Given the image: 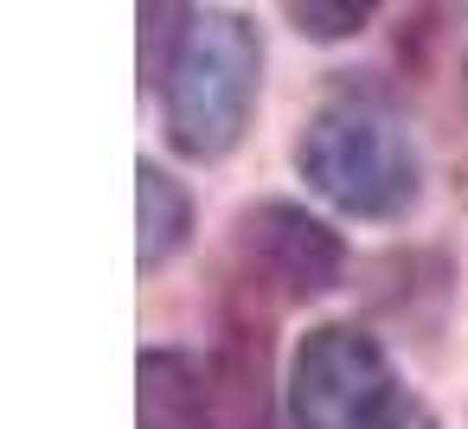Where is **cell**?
<instances>
[{"instance_id": "obj_1", "label": "cell", "mask_w": 468, "mask_h": 429, "mask_svg": "<svg viewBox=\"0 0 468 429\" xmlns=\"http://www.w3.org/2000/svg\"><path fill=\"white\" fill-rule=\"evenodd\" d=\"M263 78V39L244 14H199L180 26V46L161 71L167 141L186 161H218L238 148Z\"/></svg>"}, {"instance_id": "obj_2", "label": "cell", "mask_w": 468, "mask_h": 429, "mask_svg": "<svg viewBox=\"0 0 468 429\" xmlns=\"http://www.w3.org/2000/svg\"><path fill=\"white\" fill-rule=\"evenodd\" d=\"M295 167L346 218H398L417 199V154L398 116L359 90L314 110V122L302 129Z\"/></svg>"}, {"instance_id": "obj_3", "label": "cell", "mask_w": 468, "mask_h": 429, "mask_svg": "<svg viewBox=\"0 0 468 429\" xmlns=\"http://www.w3.org/2000/svg\"><path fill=\"white\" fill-rule=\"evenodd\" d=\"M391 359L372 333L327 320L289 359V423L295 429H378L391 410Z\"/></svg>"}, {"instance_id": "obj_4", "label": "cell", "mask_w": 468, "mask_h": 429, "mask_svg": "<svg viewBox=\"0 0 468 429\" xmlns=\"http://www.w3.org/2000/svg\"><path fill=\"white\" fill-rule=\"evenodd\" d=\"M244 244L282 295H321L340 282V237L302 205H257L244 218Z\"/></svg>"}, {"instance_id": "obj_5", "label": "cell", "mask_w": 468, "mask_h": 429, "mask_svg": "<svg viewBox=\"0 0 468 429\" xmlns=\"http://www.w3.org/2000/svg\"><path fill=\"white\" fill-rule=\"evenodd\" d=\"M142 429H212V391L193 352H142Z\"/></svg>"}, {"instance_id": "obj_6", "label": "cell", "mask_w": 468, "mask_h": 429, "mask_svg": "<svg viewBox=\"0 0 468 429\" xmlns=\"http://www.w3.org/2000/svg\"><path fill=\"white\" fill-rule=\"evenodd\" d=\"M142 269H161L180 244H186V225H193V205H186V186L167 173V167H154V161H142Z\"/></svg>"}, {"instance_id": "obj_7", "label": "cell", "mask_w": 468, "mask_h": 429, "mask_svg": "<svg viewBox=\"0 0 468 429\" xmlns=\"http://www.w3.org/2000/svg\"><path fill=\"white\" fill-rule=\"evenodd\" d=\"M282 7H289V20H295L302 39H314V46H340V39H353V33L372 26L378 0H282Z\"/></svg>"}, {"instance_id": "obj_8", "label": "cell", "mask_w": 468, "mask_h": 429, "mask_svg": "<svg viewBox=\"0 0 468 429\" xmlns=\"http://www.w3.org/2000/svg\"><path fill=\"white\" fill-rule=\"evenodd\" d=\"M378 429H436V423H430V410H417V403H391Z\"/></svg>"}, {"instance_id": "obj_9", "label": "cell", "mask_w": 468, "mask_h": 429, "mask_svg": "<svg viewBox=\"0 0 468 429\" xmlns=\"http://www.w3.org/2000/svg\"><path fill=\"white\" fill-rule=\"evenodd\" d=\"M462 90H468V65H462Z\"/></svg>"}]
</instances>
